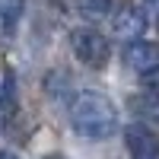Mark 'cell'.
I'll return each instance as SVG.
<instances>
[{"mask_svg": "<svg viewBox=\"0 0 159 159\" xmlns=\"http://www.w3.org/2000/svg\"><path fill=\"white\" fill-rule=\"evenodd\" d=\"M140 159H159V153H150V156H140Z\"/></svg>", "mask_w": 159, "mask_h": 159, "instance_id": "8fae6325", "label": "cell"}, {"mask_svg": "<svg viewBox=\"0 0 159 159\" xmlns=\"http://www.w3.org/2000/svg\"><path fill=\"white\" fill-rule=\"evenodd\" d=\"M76 10L89 19H102L111 10V0H76Z\"/></svg>", "mask_w": 159, "mask_h": 159, "instance_id": "ba28073f", "label": "cell"}, {"mask_svg": "<svg viewBox=\"0 0 159 159\" xmlns=\"http://www.w3.org/2000/svg\"><path fill=\"white\" fill-rule=\"evenodd\" d=\"M0 159H19V156H13L10 150H0Z\"/></svg>", "mask_w": 159, "mask_h": 159, "instance_id": "30bf717a", "label": "cell"}, {"mask_svg": "<svg viewBox=\"0 0 159 159\" xmlns=\"http://www.w3.org/2000/svg\"><path fill=\"white\" fill-rule=\"evenodd\" d=\"M70 121H73V130L80 137L105 140L118 130V111H115L108 96L83 89V92H76V99L70 105Z\"/></svg>", "mask_w": 159, "mask_h": 159, "instance_id": "6da1fadb", "label": "cell"}, {"mask_svg": "<svg viewBox=\"0 0 159 159\" xmlns=\"http://www.w3.org/2000/svg\"><path fill=\"white\" fill-rule=\"evenodd\" d=\"M147 13H150L153 25H159V0H147Z\"/></svg>", "mask_w": 159, "mask_h": 159, "instance_id": "9c48e42d", "label": "cell"}, {"mask_svg": "<svg viewBox=\"0 0 159 159\" xmlns=\"http://www.w3.org/2000/svg\"><path fill=\"white\" fill-rule=\"evenodd\" d=\"M124 64L134 73H140V76H150V73H156L159 70V45H153V42H130L127 48H124Z\"/></svg>", "mask_w": 159, "mask_h": 159, "instance_id": "3957f363", "label": "cell"}, {"mask_svg": "<svg viewBox=\"0 0 159 159\" xmlns=\"http://www.w3.org/2000/svg\"><path fill=\"white\" fill-rule=\"evenodd\" d=\"M16 108V80H13V70L0 73V111H13Z\"/></svg>", "mask_w": 159, "mask_h": 159, "instance_id": "52a82bcc", "label": "cell"}, {"mask_svg": "<svg viewBox=\"0 0 159 159\" xmlns=\"http://www.w3.org/2000/svg\"><path fill=\"white\" fill-rule=\"evenodd\" d=\"M111 29L118 38H130V42H137V38L147 32V13L140 7H121L115 13L111 19Z\"/></svg>", "mask_w": 159, "mask_h": 159, "instance_id": "277c9868", "label": "cell"}, {"mask_svg": "<svg viewBox=\"0 0 159 159\" xmlns=\"http://www.w3.org/2000/svg\"><path fill=\"white\" fill-rule=\"evenodd\" d=\"M124 140H127V150L134 153V159H140V156H150V153H159V143H156V137L150 134L147 127H140V124L127 127Z\"/></svg>", "mask_w": 159, "mask_h": 159, "instance_id": "5b68a950", "label": "cell"}, {"mask_svg": "<svg viewBox=\"0 0 159 159\" xmlns=\"http://www.w3.org/2000/svg\"><path fill=\"white\" fill-rule=\"evenodd\" d=\"M70 48L80 64H86L92 70H102L108 64V42L96 32V29H76L70 35Z\"/></svg>", "mask_w": 159, "mask_h": 159, "instance_id": "7a4b0ae2", "label": "cell"}, {"mask_svg": "<svg viewBox=\"0 0 159 159\" xmlns=\"http://www.w3.org/2000/svg\"><path fill=\"white\" fill-rule=\"evenodd\" d=\"M22 13H25V0H0V25H3L7 35L16 32Z\"/></svg>", "mask_w": 159, "mask_h": 159, "instance_id": "8992f818", "label": "cell"}]
</instances>
